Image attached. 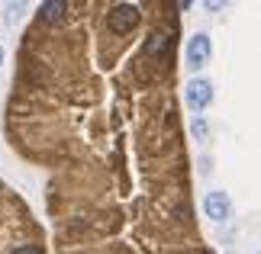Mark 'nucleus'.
Instances as JSON below:
<instances>
[{
	"instance_id": "8",
	"label": "nucleus",
	"mask_w": 261,
	"mask_h": 254,
	"mask_svg": "<svg viewBox=\"0 0 261 254\" xmlns=\"http://www.w3.org/2000/svg\"><path fill=\"white\" fill-rule=\"evenodd\" d=\"M194 132H197V135H200V138H203V135H206V123H203V119H194Z\"/></svg>"
},
{
	"instance_id": "7",
	"label": "nucleus",
	"mask_w": 261,
	"mask_h": 254,
	"mask_svg": "<svg viewBox=\"0 0 261 254\" xmlns=\"http://www.w3.org/2000/svg\"><path fill=\"white\" fill-rule=\"evenodd\" d=\"M10 254H42V248H39V245H23V248H16Z\"/></svg>"
},
{
	"instance_id": "2",
	"label": "nucleus",
	"mask_w": 261,
	"mask_h": 254,
	"mask_svg": "<svg viewBox=\"0 0 261 254\" xmlns=\"http://www.w3.org/2000/svg\"><path fill=\"white\" fill-rule=\"evenodd\" d=\"M203 209H206V216L213 222H229L232 219V200H229V193H223V190H210L206 200H203Z\"/></svg>"
},
{
	"instance_id": "6",
	"label": "nucleus",
	"mask_w": 261,
	"mask_h": 254,
	"mask_svg": "<svg viewBox=\"0 0 261 254\" xmlns=\"http://www.w3.org/2000/svg\"><path fill=\"white\" fill-rule=\"evenodd\" d=\"M162 48H165V36H162V33H155V36H152V42H148V48H145V52H148V55H155V52H162Z\"/></svg>"
},
{
	"instance_id": "9",
	"label": "nucleus",
	"mask_w": 261,
	"mask_h": 254,
	"mask_svg": "<svg viewBox=\"0 0 261 254\" xmlns=\"http://www.w3.org/2000/svg\"><path fill=\"white\" fill-rule=\"evenodd\" d=\"M0 65H4V48H0Z\"/></svg>"
},
{
	"instance_id": "1",
	"label": "nucleus",
	"mask_w": 261,
	"mask_h": 254,
	"mask_svg": "<svg viewBox=\"0 0 261 254\" xmlns=\"http://www.w3.org/2000/svg\"><path fill=\"white\" fill-rule=\"evenodd\" d=\"M107 23H110V29H113V33H129V29L139 26V7H133V4H116V7H110Z\"/></svg>"
},
{
	"instance_id": "5",
	"label": "nucleus",
	"mask_w": 261,
	"mask_h": 254,
	"mask_svg": "<svg viewBox=\"0 0 261 254\" xmlns=\"http://www.w3.org/2000/svg\"><path fill=\"white\" fill-rule=\"evenodd\" d=\"M65 13H68L65 0H45L39 7V19H45V23H58V19H65Z\"/></svg>"
},
{
	"instance_id": "4",
	"label": "nucleus",
	"mask_w": 261,
	"mask_h": 254,
	"mask_svg": "<svg viewBox=\"0 0 261 254\" xmlns=\"http://www.w3.org/2000/svg\"><path fill=\"white\" fill-rule=\"evenodd\" d=\"M210 52H213L210 36H206V33H197V36L187 42V65H190V68H203V65L210 62Z\"/></svg>"
},
{
	"instance_id": "3",
	"label": "nucleus",
	"mask_w": 261,
	"mask_h": 254,
	"mask_svg": "<svg viewBox=\"0 0 261 254\" xmlns=\"http://www.w3.org/2000/svg\"><path fill=\"white\" fill-rule=\"evenodd\" d=\"M187 103H190V109H206L210 103H213V84L210 80H203V77H194L187 84Z\"/></svg>"
}]
</instances>
